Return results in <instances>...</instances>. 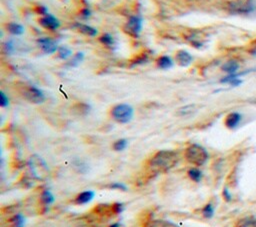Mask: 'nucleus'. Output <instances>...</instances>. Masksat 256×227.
Here are the masks:
<instances>
[{
  "mask_svg": "<svg viewBox=\"0 0 256 227\" xmlns=\"http://www.w3.org/2000/svg\"><path fill=\"white\" fill-rule=\"evenodd\" d=\"M109 227H121V225L119 224V223H114V224H112V225H110Z\"/></svg>",
  "mask_w": 256,
  "mask_h": 227,
  "instance_id": "nucleus-38",
  "label": "nucleus"
},
{
  "mask_svg": "<svg viewBox=\"0 0 256 227\" xmlns=\"http://www.w3.org/2000/svg\"><path fill=\"white\" fill-rule=\"evenodd\" d=\"M249 71H246V72H237V73H234V74H228L227 76L223 77L220 82L223 83V84H230L232 86H238L242 83V80L240 79V76L241 75H244L246 73H248Z\"/></svg>",
  "mask_w": 256,
  "mask_h": 227,
  "instance_id": "nucleus-12",
  "label": "nucleus"
},
{
  "mask_svg": "<svg viewBox=\"0 0 256 227\" xmlns=\"http://www.w3.org/2000/svg\"><path fill=\"white\" fill-rule=\"evenodd\" d=\"M188 176L191 180H193L194 182H200L202 177H203V173L200 169L198 168H190L188 170Z\"/></svg>",
  "mask_w": 256,
  "mask_h": 227,
  "instance_id": "nucleus-19",
  "label": "nucleus"
},
{
  "mask_svg": "<svg viewBox=\"0 0 256 227\" xmlns=\"http://www.w3.org/2000/svg\"><path fill=\"white\" fill-rule=\"evenodd\" d=\"M83 57H84L83 53H77L76 55H74L73 59L71 60V62H70L71 65H77L78 63H80L83 60Z\"/></svg>",
  "mask_w": 256,
  "mask_h": 227,
  "instance_id": "nucleus-31",
  "label": "nucleus"
},
{
  "mask_svg": "<svg viewBox=\"0 0 256 227\" xmlns=\"http://www.w3.org/2000/svg\"><path fill=\"white\" fill-rule=\"evenodd\" d=\"M179 159V153L175 150H160L151 158L150 164L156 170L165 172L174 168Z\"/></svg>",
  "mask_w": 256,
  "mask_h": 227,
  "instance_id": "nucleus-1",
  "label": "nucleus"
},
{
  "mask_svg": "<svg viewBox=\"0 0 256 227\" xmlns=\"http://www.w3.org/2000/svg\"><path fill=\"white\" fill-rule=\"evenodd\" d=\"M237 227H256V218L249 216L239 220Z\"/></svg>",
  "mask_w": 256,
  "mask_h": 227,
  "instance_id": "nucleus-20",
  "label": "nucleus"
},
{
  "mask_svg": "<svg viewBox=\"0 0 256 227\" xmlns=\"http://www.w3.org/2000/svg\"><path fill=\"white\" fill-rule=\"evenodd\" d=\"M147 227H179L178 225L174 224L171 221L163 220V219H155L151 222H149Z\"/></svg>",
  "mask_w": 256,
  "mask_h": 227,
  "instance_id": "nucleus-17",
  "label": "nucleus"
},
{
  "mask_svg": "<svg viewBox=\"0 0 256 227\" xmlns=\"http://www.w3.org/2000/svg\"><path fill=\"white\" fill-rule=\"evenodd\" d=\"M23 96L33 104H41L45 101L44 93L35 86H26L23 90Z\"/></svg>",
  "mask_w": 256,
  "mask_h": 227,
  "instance_id": "nucleus-7",
  "label": "nucleus"
},
{
  "mask_svg": "<svg viewBox=\"0 0 256 227\" xmlns=\"http://www.w3.org/2000/svg\"><path fill=\"white\" fill-rule=\"evenodd\" d=\"M36 11H37L38 14H40V15H42V16H45V15L48 14L47 9H46L44 6H38L37 9H36Z\"/></svg>",
  "mask_w": 256,
  "mask_h": 227,
  "instance_id": "nucleus-34",
  "label": "nucleus"
},
{
  "mask_svg": "<svg viewBox=\"0 0 256 227\" xmlns=\"http://www.w3.org/2000/svg\"><path fill=\"white\" fill-rule=\"evenodd\" d=\"M223 197L225 198L226 201H230V200H231V196H230V194H229L227 188H225V189L223 190Z\"/></svg>",
  "mask_w": 256,
  "mask_h": 227,
  "instance_id": "nucleus-36",
  "label": "nucleus"
},
{
  "mask_svg": "<svg viewBox=\"0 0 256 227\" xmlns=\"http://www.w3.org/2000/svg\"><path fill=\"white\" fill-rule=\"evenodd\" d=\"M41 201H42V203L44 205L48 206V205H51L55 201V198H54L53 194L49 190H44L41 193Z\"/></svg>",
  "mask_w": 256,
  "mask_h": 227,
  "instance_id": "nucleus-22",
  "label": "nucleus"
},
{
  "mask_svg": "<svg viewBox=\"0 0 256 227\" xmlns=\"http://www.w3.org/2000/svg\"><path fill=\"white\" fill-rule=\"evenodd\" d=\"M175 60L176 63L180 66H188L192 62L193 58L189 52L186 50H178L175 54Z\"/></svg>",
  "mask_w": 256,
  "mask_h": 227,
  "instance_id": "nucleus-10",
  "label": "nucleus"
},
{
  "mask_svg": "<svg viewBox=\"0 0 256 227\" xmlns=\"http://www.w3.org/2000/svg\"><path fill=\"white\" fill-rule=\"evenodd\" d=\"M112 210L115 212V213H121L123 210H124V205L123 203H114L112 205Z\"/></svg>",
  "mask_w": 256,
  "mask_h": 227,
  "instance_id": "nucleus-32",
  "label": "nucleus"
},
{
  "mask_svg": "<svg viewBox=\"0 0 256 227\" xmlns=\"http://www.w3.org/2000/svg\"><path fill=\"white\" fill-rule=\"evenodd\" d=\"M37 43L40 46L41 50L46 54H53L58 51L59 48L51 38H39L37 40Z\"/></svg>",
  "mask_w": 256,
  "mask_h": 227,
  "instance_id": "nucleus-9",
  "label": "nucleus"
},
{
  "mask_svg": "<svg viewBox=\"0 0 256 227\" xmlns=\"http://www.w3.org/2000/svg\"><path fill=\"white\" fill-rule=\"evenodd\" d=\"M148 61V54L143 53L140 54L139 56H137L134 61H133V65H140V64H144L145 62Z\"/></svg>",
  "mask_w": 256,
  "mask_h": 227,
  "instance_id": "nucleus-29",
  "label": "nucleus"
},
{
  "mask_svg": "<svg viewBox=\"0 0 256 227\" xmlns=\"http://www.w3.org/2000/svg\"><path fill=\"white\" fill-rule=\"evenodd\" d=\"M8 105H9V98L3 91H1L0 92V106L7 107Z\"/></svg>",
  "mask_w": 256,
  "mask_h": 227,
  "instance_id": "nucleus-30",
  "label": "nucleus"
},
{
  "mask_svg": "<svg viewBox=\"0 0 256 227\" xmlns=\"http://www.w3.org/2000/svg\"><path fill=\"white\" fill-rule=\"evenodd\" d=\"M185 159L193 165L202 166L204 165L209 158L207 150L199 144H191L185 150Z\"/></svg>",
  "mask_w": 256,
  "mask_h": 227,
  "instance_id": "nucleus-2",
  "label": "nucleus"
},
{
  "mask_svg": "<svg viewBox=\"0 0 256 227\" xmlns=\"http://www.w3.org/2000/svg\"><path fill=\"white\" fill-rule=\"evenodd\" d=\"M194 111H195V105H187V106H184V107L180 108L178 113L181 116H186V115L192 114Z\"/></svg>",
  "mask_w": 256,
  "mask_h": 227,
  "instance_id": "nucleus-27",
  "label": "nucleus"
},
{
  "mask_svg": "<svg viewBox=\"0 0 256 227\" xmlns=\"http://www.w3.org/2000/svg\"><path fill=\"white\" fill-rule=\"evenodd\" d=\"M12 225L13 227H24V223H25V219L23 217L22 214H16L13 218H12Z\"/></svg>",
  "mask_w": 256,
  "mask_h": 227,
  "instance_id": "nucleus-26",
  "label": "nucleus"
},
{
  "mask_svg": "<svg viewBox=\"0 0 256 227\" xmlns=\"http://www.w3.org/2000/svg\"><path fill=\"white\" fill-rule=\"evenodd\" d=\"M251 54H252L254 57H256V46L251 50Z\"/></svg>",
  "mask_w": 256,
  "mask_h": 227,
  "instance_id": "nucleus-37",
  "label": "nucleus"
},
{
  "mask_svg": "<svg viewBox=\"0 0 256 227\" xmlns=\"http://www.w3.org/2000/svg\"><path fill=\"white\" fill-rule=\"evenodd\" d=\"M242 120V115L238 112H231L225 118V125L229 129L236 128Z\"/></svg>",
  "mask_w": 256,
  "mask_h": 227,
  "instance_id": "nucleus-11",
  "label": "nucleus"
},
{
  "mask_svg": "<svg viewBox=\"0 0 256 227\" xmlns=\"http://www.w3.org/2000/svg\"><path fill=\"white\" fill-rule=\"evenodd\" d=\"M72 110L77 115H85L89 112V106L85 103H77L73 106Z\"/></svg>",
  "mask_w": 256,
  "mask_h": 227,
  "instance_id": "nucleus-21",
  "label": "nucleus"
},
{
  "mask_svg": "<svg viewBox=\"0 0 256 227\" xmlns=\"http://www.w3.org/2000/svg\"><path fill=\"white\" fill-rule=\"evenodd\" d=\"M99 40H100V42H101L102 44H104V45H106V46H111V45H113V43H114L113 37H112L110 34H108V33L102 35V36L99 38Z\"/></svg>",
  "mask_w": 256,
  "mask_h": 227,
  "instance_id": "nucleus-28",
  "label": "nucleus"
},
{
  "mask_svg": "<svg viewBox=\"0 0 256 227\" xmlns=\"http://www.w3.org/2000/svg\"><path fill=\"white\" fill-rule=\"evenodd\" d=\"M39 24L47 30L55 31L60 27V21L53 15L47 14L39 19Z\"/></svg>",
  "mask_w": 256,
  "mask_h": 227,
  "instance_id": "nucleus-8",
  "label": "nucleus"
},
{
  "mask_svg": "<svg viewBox=\"0 0 256 227\" xmlns=\"http://www.w3.org/2000/svg\"><path fill=\"white\" fill-rule=\"evenodd\" d=\"M228 9L232 14L249 15L256 12V1L255 0H237L230 2Z\"/></svg>",
  "mask_w": 256,
  "mask_h": 227,
  "instance_id": "nucleus-3",
  "label": "nucleus"
},
{
  "mask_svg": "<svg viewBox=\"0 0 256 227\" xmlns=\"http://www.w3.org/2000/svg\"><path fill=\"white\" fill-rule=\"evenodd\" d=\"M172 65H173V61L167 55H163L157 59V66L160 69H169Z\"/></svg>",
  "mask_w": 256,
  "mask_h": 227,
  "instance_id": "nucleus-18",
  "label": "nucleus"
},
{
  "mask_svg": "<svg viewBox=\"0 0 256 227\" xmlns=\"http://www.w3.org/2000/svg\"><path fill=\"white\" fill-rule=\"evenodd\" d=\"M142 30V19L138 16H131L123 26V31L131 37H138Z\"/></svg>",
  "mask_w": 256,
  "mask_h": 227,
  "instance_id": "nucleus-6",
  "label": "nucleus"
},
{
  "mask_svg": "<svg viewBox=\"0 0 256 227\" xmlns=\"http://www.w3.org/2000/svg\"><path fill=\"white\" fill-rule=\"evenodd\" d=\"M28 165L30 167V170L32 171L33 175L37 178L42 179L48 172V168L46 166V163L43 161L42 158H40L37 155L31 156L29 159Z\"/></svg>",
  "mask_w": 256,
  "mask_h": 227,
  "instance_id": "nucleus-5",
  "label": "nucleus"
},
{
  "mask_svg": "<svg viewBox=\"0 0 256 227\" xmlns=\"http://www.w3.org/2000/svg\"><path fill=\"white\" fill-rule=\"evenodd\" d=\"M81 14H82V17L83 18H88L89 16H90V14H91V12H90V10L89 9H83L82 11H81Z\"/></svg>",
  "mask_w": 256,
  "mask_h": 227,
  "instance_id": "nucleus-35",
  "label": "nucleus"
},
{
  "mask_svg": "<svg viewBox=\"0 0 256 227\" xmlns=\"http://www.w3.org/2000/svg\"><path fill=\"white\" fill-rule=\"evenodd\" d=\"M134 114L133 108L125 103L117 104L111 109V116L112 118L118 123H128L131 121Z\"/></svg>",
  "mask_w": 256,
  "mask_h": 227,
  "instance_id": "nucleus-4",
  "label": "nucleus"
},
{
  "mask_svg": "<svg viewBox=\"0 0 256 227\" xmlns=\"http://www.w3.org/2000/svg\"><path fill=\"white\" fill-rule=\"evenodd\" d=\"M94 197V192L91 190H87V191H83L81 193H79L76 198H75V203L83 205L86 203H89Z\"/></svg>",
  "mask_w": 256,
  "mask_h": 227,
  "instance_id": "nucleus-13",
  "label": "nucleus"
},
{
  "mask_svg": "<svg viewBox=\"0 0 256 227\" xmlns=\"http://www.w3.org/2000/svg\"><path fill=\"white\" fill-rule=\"evenodd\" d=\"M6 29L9 33L13 35H21L24 33V27L16 22H10L6 25Z\"/></svg>",
  "mask_w": 256,
  "mask_h": 227,
  "instance_id": "nucleus-16",
  "label": "nucleus"
},
{
  "mask_svg": "<svg viewBox=\"0 0 256 227\" xmlns=\"http://www.w3.org/2000/svg\"><path fill=\"white\" fill-rule=\"evenodd\" d=\"M57 54H58V57L61 58V59H67L68 57H70L72 55V51L65 47V46H62V47H59L58 48V51H57Z\"/></svg>",
  "mask_w": 256,
  "mask_h": 227,
  "instance_id": "nucleus-25",
  "label": "nucleus"
},
{
  "mask_svg": "<svg viewBox=\"0 0 256 227\" xmlns=\"http://www.w3.org/2000/svg\"><path fill=\"white\" fill-rule=\"evenodd\" d=\"M128 145V141L126 139H118L113 143V149L115 151H123Z\"/></svg>",
  "mask_w": 256,
  "mask_h": 227,
  "instance_id": "nucleus-24",
  "label": "nucleus"
},
{
  "mask_svg": "<svg viewBox=\"0 0 256 227\" xmlns=\"http://www.w3.org/2000/svg\"><path fill=\"white\" fill-rule=\"evenodd\" d=\"M239 69V63L236 60H229L223 64L222 70L227 74H234L237 73Z\"/></svg>",
  "mask_w": 256,
  "mask_h": 227,
  "instance_id": "nucleus-15",
  "label": "nucleus"
},
{
  "mask_svg": "<svg viewBox=\"0 0 256 227\" xmlns=\"http://www.w3.org/2000/svg\"><path fill=\"white\" fill-rule=\"evenodd\" d=\"M75 27L79 30V32L87 35V36H90V37H94L97 35L98 31L97 29L89 26V25H86V24H82V23H76L75 24Z\"/></svg>",
  "mask_w": 256,
  "mask_h": 227,
  "instance_id": "nucleus-14",
  "label": "nucleus"
},
{
  "mask_svg": "<svg viewBox=\"0 0 256 227\" xmlns=\"http://www.w3.org/2000/svg\"><path fill=\"white\" fill-rule=\"evenodd\" d=\"M110 188L111 189H120V190H127L126 186L123 184V183H120V182H114L110 185Z\"/></svg>",
  "mask_w": 256,
  "mask_h": 227,
  "instance_id": "nucleus-33",
  "label": "nucleus"
},
{
  "mask_svg": "<svg viewBox=\"0 0 256 227\" xmlns=\"http://www.w3.org/2000/svg\"><path fill=\"white\" fill-rule=\"evenodd\" d=\"M202 214L207 219L212 218L213 215H214V206H213V204L212 203H207L202 209Z\"/></svg>",
  "mask_w": 256,
  "mask_h": 227,
  "instance_id": "nucleus-23",
  "label": "nucleus"
}]
</instances>
